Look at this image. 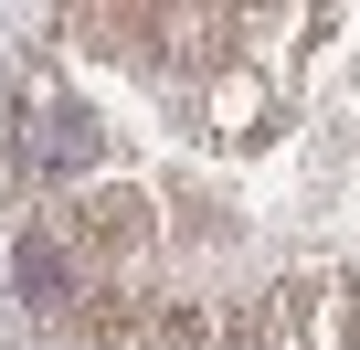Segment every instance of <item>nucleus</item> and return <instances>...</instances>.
I'll return each instance as SVG.
<instances>
[{"label":"nucleus","instance_id":"f257e3e1","mask_svg":"<svg viewBox=\"0 0 360 350\" xmlns=\"http://www.w3.org/2000/svg\"><path fill=\"white\" fill-rule=\"evenodd\" d=\"M22 138H32V170H53V181H85V170H96V127L75 106H32Z\"/></svg>","mask_w":360,"mask_h":350},{"label":"nucleus","instance_id":"7ed1b4c3","mask_svg":"<svg viewBox=\"0 0 360 350\" xmlns=\"http://www.w3.org/2000/svg\"><path fill=\"white\" fill-rule=\"evenodd\" d=\"M85 244H148V202L138 192H96L85 202Z\"/></svg>","mask_w":360,"mask_h":350},{"label":"nucleus","instance_id":"f03ea898","mask_svg":"<svg viewBox=\"0 0 360 350\" xmlns=\"http://www.w3.org/2000/svg\"><path fill=\"white\" fill-rule=\"evenodd\" d=\"M11 297L22 308H64L75 297V265H64L53 234H11Z\"/></svg>","mask_w":360,"mask_h":350}]
</instances>
